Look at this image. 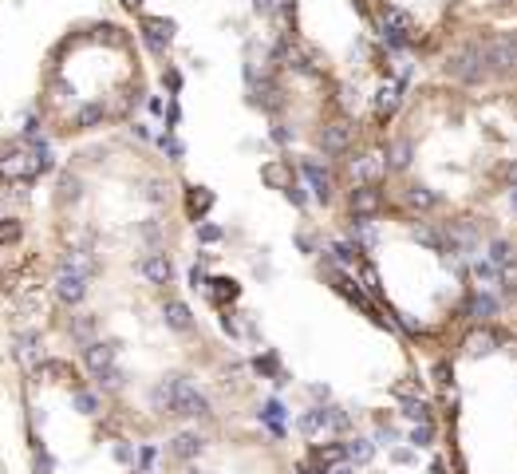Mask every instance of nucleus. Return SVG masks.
<instances>
[{"label": "nucleus", "instance_id": "nucleus-60", "mask_svg": "<svg viewBox=\"0 0 517 474\" xmlns=\"http://www.w3.org/2000/svg\"><path fill=\"white\" fill-rule=\"evenodd\" d=\"M297 474H316V471L308 466V462H300V466H297Z\"/></svg>", "mask_w": 517, "mask_h": 474}, {"label": "nucleus", "instance_id": "nucleus-21", "mask_svg": "<svg viewBox=\"0 0 517 474\" xmlns=\"http://www.w3.org/2000/svg\"><path fill=\"white\" fill-rule=\"evenodd\" d=\"M328 427H332V407H308L297 419V431L300 435H308V439L320 435V431H328Z\"/></svg>", "mask_w": 517, "mask_h": 474}, {"label": "nucleus", "instance_id": "nucleus-61", "mask_svg": "<svg viewBox=\"0 0 517 474\" xmlns=\"http://www.w3.org/2000/svg\"><path fill=\"white\" fill-rule=\"evenodd\" d=\"M514 210H517V190H514Z\"/></svg>", "mask_w": 517, "mask_h": 474}, {"label": "nucleus", "instance_id": "nucleus-39", "mask_svg": "<svg viewBox=\"0 0 517 474\" xmlns=\"http://www.w3.org/2000/svg\"><path fill=\"white\" fill-rule=\"evenodd\" d=\"M60 198L63 202H79L83 198V182H79L76 174H63L60 178Z\"/></svg>", "mask_w": 517, "mask_h": 474}, {"label": "nucleus", "instance_id": "nucleus-49", "mask_svg": "<svg viewBox=\"0 0 517 474\" xmlns=\"http://www.w3.org/2000/svg\"><path fill=\"white\" fill-rule=\"evenodd\" d=\"M253 368H257V372H265V376H281V372H277V356H265V360H257Z\"/></svg>", "mask_w": 517, "mask_h": 474}, {"label": "nucleus", "instance_id": "nucleus-27", "mask_svg": "<svg viewBox=\"0 0 517 474\" xmlns=\"http://www.w3.org/2000/svg\"><path fill=\"white\" fill-rule=\"evenodd\" d=\"M411 237H415L419 245H426V249H435V253L446 249V237H442V229L426 225V221H411Z\"/></svg>", "mask_w": 517, "mask_h": 474}, {"label": "nucleus", "instance_id": "nucleus-24", "mask_svg": "<svg viewBox=\"0 0 517 474\" xmlns=\"http://www.w3.org/2000/svg\"><path fill=\"white\" fill-rule=\"evenodd\" d=\"M205 289H209L214 304H221V308H225V304H233V300L241 297V284H237L233 277H214V281L205 284Z\"/></svg>", "mask_w": 517, "mask_h": 474}, {"label": "nucleus", "instance_id": "nucleus-55", "mask_svg": "<svg viewBox=\"0 0 517 474\" xmlns=\"http://www.w3.org/2000/svg\"><path fill=\"white\" fill-rule=\"evenodd\" d=\"M115 458H119V462H130V458H135V451H130L126 442H119V447H115Z\"/></svg>", "mask_w": 517, "mask_h": 474}, {"label": "nucleus", "instance_id": "nucleus-20", "mask_svg": "<svg viewBox=\"0 0 517 474\" xmlns=\"http://www.w3.org/2000/svg\"><path fill=\"white\" fill-rule=\"evenodd\" d=\"M36 376H40V379H47V383H71V387L79 383L76 368H71L67 360H44L40 368H36Z\"/></svg>", "mask_w": 517, "mask_h": 474}, {"label": "nucleus", "instance_id": "nucleus-41", "mask_svg": "<svg viewBox=\"0 0 517 474\" xmlns=\"http://www.w3.org/2000/svg\"><path fill=\"white\" fill-rule=\"evenodd\" d=\"M470 273H474V281H482V284H494V281H498V265H494L490 257H486V261H474Z\"/></svg>", "mask_w": 517, "mask_h": 474}, {"label": "nucleus", "instance_id": "nucleus-13", "mask_svg": "<svg viewBox=\"0 0 517 474\" xmlns=\"http://www.w3.org/2000/svg\"><path fill=\"white\" fill-rule=\"evenodd\" d=\"M399 103H403V83H383L376 91V99H371V107H376V119L383 123V119H391L395 111H399Z\"/></svg>", "mask_w": 517, "mask_h": 474}, {"label": "nucleus", "instance_id": "nucleus-48", "mask_svg": "<svg viewBox=\"0 0 517 474\" xmlns=\"http://www.w3.org/2000/svg\"><path fill=\"white\" fill-rule=\"evenodd\" d=\"M166 194H170V190H166V182H158V178H150V182H146V190H142V198H146V202H166Z\"/></svg>", "mask_w": 517, "mask_h": 474}, {"label": "nucleus", "instance_id": "nucleus-44", "mask_svg": "<svg viewBox=\"0 0 517 474\" xmlns=\"http://www.w3.org/2000/svg\"><path fill=\"white\" fill-rule=\"evenodd\" d=\"M198 225V241H205V245H214V241H221L225 237V229L221 225H214V221H194Z\"/></svg>", "mask_w": 517, "mask_h": 474}, {"label": "nucleus", "instance_id": "nucleus-38", "mask_svg": "<svg viewBox=\"0 0 517 474\" xmlns=\"http://www.w3.org/2000/svg\"><path fill=\"white\" fill-rule=\"evenodd\" d=\"M498 284H502V297H517V261L498 269Z\"/></svg>", "mask_w": 517, "mask_h": 474}, {"label": "nucleus", "instance_id": "nucleus-28", "mask_svg": "<svg viewBox=\"0 0 517 474\" xmlns=\"http://www.w3.org/2000/svg\"><path fill=\"white\" fill-rule=\"evenodd\" d=\"M60 265L63 269H76V273H83V277H95V273H99V261H95L87 249H67Z\"/></svg>", "mask_w": 517, "mask_h": 474}, {"label": "nucleus", "instance_id": "nucleus-9", "mask_svg": "<svg viewBox=\"0 0 517 474\" xmlns=\"http://www.w3.org/2000/svg\"><path fill=\"white\" fill-rule=\"evenodd\" d=\"M119 360V340H87L83 344V363L91 368V372H103L111 363Z\"/></svg>", "mask_w": 517, "mask_h": 474}, {"label": "nucleus", "instance_id": "nucleus-18", "mask_svg": "<svg viewBox=\"0 0 517 474\" xmlns=\"http://www.w3.org/2000/svg\"><path fill=\"white\" fill-rule=\"evenodd\" d=\"M403 202H407L411 210H419V214H430V210L439 205V194L426 186V182H411V186L403 190Z\"/></svg>", "mask_w": 517, "mask_h": 474}, {"label": "nucleus", "instance_id": "nucleus-4", "mask_svg": "<svg viewBox=\"0 0 517 474\" xmlns=\"http://www.w3.org/2000/svg\"><path fill=\"white\" fill-rule=\"evenodd\" d=\"M40 166H36V155L24 150V142H0V178H36Z\"/></svg>", "mask_w": 517, "mask_h": 474}, {"label": "nucleus", "instance_id": "nucleus-58", "mask_svg": "<svg viewBox=\"0 0 517 474\" xmlns=\"http://www.w3.org/2000/svg\"><path fill=\"white\" fill-rule=\"evenodd\" d=\"M505 182L517 190V162H509V166H505Z\"/></svg>", "mask_w": 517, "mask_h": 474}, {"label": "nucleus", "instance_id": "nucleus-54", "mask_svg": "<svg viewBox=\"0 0 517 474\" xmlns=\"http://www.w3.org/2000/svg\"><path fill=\"white\" fill-rule=\"evenodd\" d=\"M435 379H439V383H450V363H435Z\"/></svg>", "mask_w": 517, "mask_h": 474}, {"label": "nucleus", "instance_id": "nucleus-8", "mask_svg": "<svg viewBox=\"0 0 517 474\" xmlns=\"http://www.w3.org/2000/svg\"><path fill=\"white\" fill-rule=\"evenodd\" d=\"M142 40L154 52H166L174 44V20H166V16H142Z\"/></svg>", "mask_w": 517, "mask_h": 474}, {"label": "nucleus", "instance_id": "nucleus-36", "mask_svg": "<svg viewBox=\"0 0 517 474\" xmlns=\"http://www.w3.org/2000/svg\"><path fill=\"white\" fill-rule=\"evenodd\" d=\"M67 328H71V336H76L79 344H87V340H91V332H95V316L91 313H76V320H71Z\"/></svg>", "mask_w": 517, "mask_h": 474}, {"label": "nucleus", "instance_id": "nucleus-29", "mask_svg": "<svg viewBox=\"0 0 517 474\" xmlns=\"http://www.w3.org/2000/svg\"><path fill=\"white\" fill-rule=\"evenodd\" d=\"M494 348H498V336H494L490 328H478V332L466 336V352H470V356H490Z\"/></svg>", "mask_w": 517, "mask_h": 474}, {"label": "nucleus", "instance_id": "nucleus-47", "mask_svg": "<svg viewBox=\"0 0 517 474\" xmlns=\"http://www.w3.org/2000/svg\"><path fill=\"white\" fill-rule=\"evenodd\" d=\"M76 407L83 411V415H99V395H95V392H83V387H79V392H76Z\"/></svg>", "mask_w": 517, "mask_h": 474}, {"label": "nucleus", "instance_id": "nucleus-30", "mask_svg": "<svg viewBox=\"0 0 517 474\" xmlns=\"http://www.w3.org/2000/svg\"><path fill=\"white\" fill-rule=\"evenodd\" d=\"M403 415L415 419V423H430V403L423 395H403Z\"/></svg>", "mask_w": 517, "mask_h": 474}, {"label": "nucleus", "instance_id": "nucleus-32", "mask_svg": "<svg viewBox=\"0 0 517 474\" xmlns=\"http://www.w3.org/2000/svg\"><path fill=\"white\" fill-rule=\"evenodd\" d=\"M490 261L502 269V265H509V261H517V249H514V241H505V237H494L490 241Z\"/></svg>", "mask_w": 517, "mask_h": 474}, {"label": "nucleus", "instance_id": "nucleus-26", "mask_svg": "<svg viewBox=\"0 0 517 474\" xmlns=\"http://www.w3.org/2000/svg\"><path fill=\"white\" fill-rule=\"evenodd\" d=\"M466 316H474L478 324L490 320V316H498V297H494V293H474V297L466 300Z\"/></svg>", "mask_w": 517, "mask_h": 474}, {"label": "nucleus", "instance_id": "nucleus-14", "mask_svg": "<svg viewBox=\"0 0 517 474\" xmlns=\"http://www.w3.org/2000/svg\"><path fill=\"white\" fill-rule=\"evenodd\" d=\"M253 103L257 107H265V111H281V83L273 76H261V79H253Z\"/></svg>", "mask_w": 517, "mask_h": 474}, {"label": "nucleus", "instance_id": "nucleus-19", "mask_svg": "<svg viewBox=\"0 0 517 474\" xmlns=\"http://www.w3.org/2000/svg\"><path fill=\"white\" fill-rule=\"evenodd\" d=\"M352 245L360 253H371L379 245V229L371 218H352Z\"/></svg>", "mask_w": 517, "mask_h": 474}, {"label": "nucleus", "instance_id": "nucleus-12", "mask_svg": "<svg viewBox=\"0 0 517 474\" xmlns=\"http://www.w3.org/2000/svg\"><path fill=\"white\" fill-rule=\"evenodd\" d=\"M300 174L308 178V186H312V194L320 198V202H328L332 190H336V178H332L328 166H320L316 158H304V166H300Z\"/></svg>", "mask_w": 517, "mask_h": 474}, {"label": "nucleus", "instance_id": "nucleus-35", "mask_svg": "<svg viewBox=\"0 0 517 474\" xmlns=\"http://www.w3.org/2000/svg\"><path fill=\"white\" fill-rule=\"evenodd\" d=\"M344 451H347V462H371V455H376V447H371V442L367 439H347L344 442Z\"/></svg>", "mask_w": 517, "mask_h": 474}, {"label": "nucleus", "instance_id": "nucleus-56", "mask_svg": "<svg viewBox=\"0 0 517 474\" xmlns=\"http://www.w3.org/2000/svg\"><path fill=\"white\" fill-rule=\"evenodd\" d=\"M273 8H277V0H253V12H273Z\"/></svg>", "mask_w": 517, "mask_h": 474}, {"label": "nucleus", "instance_id": "nucleus-23", "mask_svg": "<svg viewBox=\"0 0 517 474\" xmlns=\"http://www.w3.org/2000/svg\"><path fill=\"white\" fill-rule=\"evenodd\" d=\"M383 170H387L383 155H360V158H352V178H356V182H376Z\"/></svg>", "mask_w": 517, "mask_h": 474}, {"label": "nucleus", "instance_id": "nucleus-40", "mask_svg": "<svg viewBox=\"0 0 517 474\" xmlns=\"http://www.w3.org/2000/svg\"><path fill=\"white\" fill-rule=\"evenodd\" d=\"M24 237V225L16 218H0V245H16Z\"/></svg>", "mask_w": 517, "mask_h": 474}, {"label": "nucleus", "instance_id": "nucleus-5", "mask_svg": "<svg viewBox=\"0 0 517 474\" xmlns=\"http://www.w3.org/2000/svg\"><path fill=\"white\" fill-rule=\"evenodd\" d=\"M379 28H383V40L391 47H407L411 40H415V16L403 12V8H395V4H387L383 12H379Z\"/></svg>", "mask_w": 517, "mask_h": 474}, {"label": "nucleus", "instance_id": "nucleus-51", "mask_svg": "<svg viewBox=\"0 0 517 474\" xmlns=\"http://www.w3.org/2000/svg\"><path fill=\"white\" fill-rule=\"evenodd\" d=\"M162 83H166L170 91H178V87H182V76H178V71H162Z\"/></svg>", "mask_w": 517, "mask_h": 474}, {"label": "nucleus", "instance_id": "nucleus-45", "mask_svg": "<svg viewBox=\"0 0 517 474\" xmlns=\"http://www.w3.org/2000/svg\"><path fill=\"white\" fill-rule=\"evenodd\" d=\"M435 442V427L430 423H415L411 427V447H430Z\"/></svg>", "mask_w": 517, "mask_h": 474}, {"label": "nucleus", "instance_id": "nucleus-25", "mask_svg": "<svg viewBox=\"0 0 517 474\" xmlns=\"http://www.w3.org/2000/svg\"><path fill=\"white\" fill-rule=\"evenodd\" d=\"M186 210H189V218L194 221H202L205 214L214 210V194H209L205 186H189L186 190Z\"/></svg>", "mask_w": 517, "mask_h": 474}, {"label": "nucleus", "instance_id": "nucleus-1", "mask_svg": "<svg viewBox=\"0 0 517 474\" xmlns=\"http://www.w3.org/2000/svg\"><path fill=\"white\" fill-rule=\"evenodd\" d=\"M154 407L170 411V415H186V419H209V399H205L189 379L170 376L154 387Z\"/></svg>", "mask_w": 517, "mask_h": 474}, {"label": "nucleus", "instance_id": "nucleus-6", "mask_svg": "<svg viewBox=\"0 0 517 474\" xmlns=\"http://www.w3.org/2000/svg\"><path fill=\"white\" fill-rule=\"evenodd\" d=\"M87 281L91 277H83V273H76V269H63L60 265V273H56V281H51V293H56V300L60 304H79V300L87 297Z\"/></svg>", "mask_w": 517, "mask_h": 474}, {"label": "nucleus", "instance_id": "nucleus-50", "mask_svg": "<svg viewBox=\"0 0 517 474\" xmlns=\"http://www.w3.org/2000/svg\"><path fill=\"white\" fill-rule=\"evenodd\" d=\"M284 198H288L292 205H304V190H300V182H292V186L284 190Z\"/></svg>", "mask_w": 517, "mask_h": 474}, {"label": "nucleus", "instance_id": "nucleus-42", "mask_svg": "<svg viewBox=\"0 0 517 474\" xmlns=\"http://www.w3.org/2000/svg\"><path fill=\"white\" fill-rule=\"evenodd\" d=\"M332 253H336L340 265H356V261H360V249H356L352 241H332Z\"/></svg>", "mask_w": 517, "mask_h": 474}, {"label": "nucleus", "instance_id": "nucleus-46", "mask_svg": "<svg viewBox=\"0 0 517 474\" xmlns=\"http://www.w3.org/2000/svg\"><path fill=\"white\" fill-rule=\"evenodd\" d=\"M360 281H363V289L371 293V297H383V284H379V273L371 265H360Z\"/></svg>", "mask_w": 517, "mask_h": 474}, {"label": "nucleus", "instance_id": "nucleus-15", "mask_svg": "<svg viewBox=\"0 0 517 474\" xmlns=\"http://www.w3.org/2000/svg\"><path fill=\"white\" fill-rule=\"evenodd\" d=\"M411 158H415V142L407 135H399V139L387 142V150H383V162H387V170H407Z\"/></svg>", "mask_w": 517, "mask_h": 474}, {"label": "nucleus", "instance_id": "nucleus-57", "mask_svg": "<svg viewBox=\"0 0 517 474\" xmlns=\"http://www.w3.org/2000/svg\"><path fill=\"white\" fill-rule=\"evenodd\" d=\"M324 474H352V462H347V458H344V462H332Z\"/></svg>", "mask_w": 517, "mask_h": 474}, {"label": "nucleus", "instance_id": "nucleus-53", "mask_svg": "<svg viewBox=\"0 0 517 474\" xmlns=\"http://www.w3.org/2000/svg\"><path fill=\"white\" fill-rule=\"evenodd\" d=\"M376 442H387V447H391V442H395V427H379V431H376Z\"/></svg>", "mask_w": 517, "mask_h": 474}, {"label": "nucleus", "instance_id": "nucleus-10", "mask_svg": "<svg viewBox=\"0 0 517 474\" xmlns=\"http://www.w3.org/2000/svg\"><path fill=\"white\" fill-rule=\"evenodd\" d=\"M352 146V126L347 123H324L320 126V150L328 158H340Z\"/></svg>", "mask_w": 517, "mask_h": 474}, {"label": "nucleus", "instance_id": "nucleus-33", "mask_svg": "<svg viewBox=\"0 0 517 474\" xmlns=\"http://www.w3.org/2000/svg\"><path fill=\"white\" fill-rule=\"evenodd\" d=\"M103 119H107V107H103V103H87V107L76 111V126H83V131H87V126H99Z\"/></svg>", "mask_w": 517, "mask_h": 474}, {"label": "nucleus", "instance_id": "nucleus-37", "mask_svg": "<svg viewBox=\"0 0 517 474\" xmlns=\"http://www.w3.org/2000/svg\"><path fill=\"white\" fill-rule=\"evenodd\" d=\"M261 419L268 423V431H273V435H281V431H284V407L277 403V399H268L265 407H261Z\"/></svg>", "mask_w": 517, "mask_h": 474}, {"label": "nucleus", "instance_id": "nucleus-34", "mask_svg": "<svg viewBox=\"0 0 517 474\" xmlns=\"http://www.w3.org/2000/svg\"><path fill=\"white\" fill-rule=\"evenodd\" d=\"M36 348H40V340H36V332H24L20 340H16V356L28 363V368H40V360H36Z\"/></svg>", "mask_w": 517, "mask_h": 474}, {"label": "nucleus", "instance_id": "nucleus-2", "mask_svg": "<svg viewBox=\"0 0 517 474\" xmlns=\"http://www.w3.org/2000/svg\"><path fill=\"white\" fill-rule=\"evenodd\" d=\"M446 76L458 79V83H466V87H474V83H482V79L490 76L486 67V56H482V44L478 40H470V44H458L450 56H446Z\"/></svg>", "mask_w": 517, "mask_h": 474}, {"label": "nucleus", "instance_id": "nucleus-22", "mask_svg": "<svg viewBox=\"0 0 517 474\" xmlns=\"http://www.w3.org/2000/svg\"><path fill=\"white\" fill-rule=\"evenodd\" d=\"M261 182H265V186H273V190H288L292 182H297V174H292V166H288V162H281V158H277V162H265V166H261Z\"/></svg>", "mask_w": 517, "mask_h": 474}, {"label": "nucleus", "instance_id": "nucleus-17", "mask_svg": "<svg viewBox=\"0 0 517 474\" xmlns=\"http://www.w3.org/2000/svg\"><path fill=\"white\" fill-rule=\"evenodd\" d=\"M162 320H166V328H174V332L194 328V313H189L186 300H166V304H162Z\"/></svg>", "mask_w": 517, "mask_h": 474}, {"label": "nucleus", "instance_id": "nucleus-16", "mask_svg": "<svg viewBox=\"0 0 517 474\" xmlns=\"http://www.w3.org/2000/svg\"><path fill=\"white\" fill-rule=\"evenodd\" d=\"M202 451H205V439L198 435V431H182V435H174V439H170V455L182 458V462L198 458Z\"/></svg>", "mask_w": 517, "mask_h": 474}, {"label": "nucleus", "instance_id": "nucleus-52", "mask_svg": "<svg viewBox=\"0 0 517 474\" xmlns=\"http://www.w3.org/2000/svg\"><path fill=\"white\" fill-rule=\"evenodd\" d=\"M205 284H209V281H205V273L194 265V273H189V289H205Z\"/></svg>", "mask_w": 517, "mask_h": 474}, {"label": "nucleus", "instance_id": "nucleus-43", "mask_svg": "<svg viewBox=\"0 0 517 474\" xmlns=\"http://www.w3.org/2000/svg\"><path fill=\"white\" fill-rule=\"evenodd\" d=\"M158 146H162V155H170V162H182V155H186V146L174 135H158Z\"/></svg>", "mask_w": 517, "mask_h": 474}, {"label": "nucleus", "instance_id": "nucleus-31", "mask_svg": "<svg viewBox=\"0 0 517 474\" xmlns=\"http://www.w3.org/2000/svg\"><path fill=\"white\" fill-rule=\"evenodd\" d=\"M95 383H99V392H119V387L126 383V376H123L119 363H111V368H103V372H95Z\"/></svg>", "mask_w": 517, "mask_h": 474}, {"label": "nucleus", "instance_id": "nucleus-59", "mask_svg": "<svg viewBox=\"0 0 517 474\" xmlns=\"http://www.w3.org/2000/svg\"><path fill=\"white\" fill-rule=\"evenodd\" d=\"M119 4H123V8H130V12H135V8H142V0H119Z\"/></svg>", "mask_w": 517, "mask_h": 474}, {"label": "nucleus", "instance_id": "nucleus-3", "mask_svg": "<svg viewBox=\"0 0 517 474\" xmlns=\"http://www.w3.org/2000/svg\"><path fill=\"white\" fill-rule=\"evenodd\" d=\"M478 44H482L486 67L494 76L517 71V32H498V36H486V40H478Z\"/></svg>", "mask_w": 517, "mask_h": 474}, {"label": "nucleus", "instance_id": "nucleus-7", "mask_svg": "<svg viewBox=\"0 0 517 474\" xmlns=\"http://www.w3.org/2000/svg\"><path fill=\"white\" fill-rule=\"evenodd\" d=\"M347 210H352V218H376L383 210V194L376 182H356V190L347 194Z\"/></svg>", "mask_w": 517, "mask_h": 474}, {"label": "nucleus", "instance_id": "nucleus-11", "mask_svg": "<svg viewBox=\"0 0 517 474\" xmlns=\"http://www.w3.org/2000/svg\"><path fill=\"white\" fill-rule=\"evenodd\" d=\"M139 273L150 284H170L174 281V261L162 249H154V253H146V257L139 261Z\"/></svg>", "mask_w": 517, "mask_h": 474}]
</instances>
